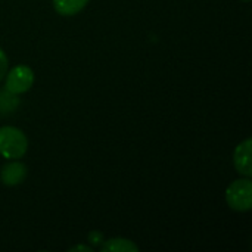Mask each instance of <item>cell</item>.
<instances>
[{
  "label": "cell",
  "mask_w": 252,
  "mask_h": 252,
  "mask_svg": "<svg viewBox=\"0 0 252 252\" xmlns=\"http://www.w3.org/2000/svg\"><path fill=\"white\" fill-rule=\"evenodd\" d=\"M242 1H250V0H242Z\"/></svg>",
  "instance_id": "11"
},
{
  "label": "cell",
  "mask_w": 252,
  "mask_h": 252,
  "mask_svg": "<svg viewBox=\"0 0 252 252\" xmlns=\"http://www.w3.org/2000/svg\"><path fill=\"white\" fill-rule=\"evenodd\" d=\"M100 251L103 252H137L139 247L124 238H114L109 241H105V244L100 247Z\"/></svg>",
  "instance_id": "7"
},
{
  "label": "cell",
  "mask_w": 252,
  "mask_h": 252,
  "mask_svg": "<svg viewBox=\"0 0 252 252\" xmlns=\"http://www.w3.org/2000/svg\"><path fill=\"white\" fill-rule=\"evenodd\" d=\"M55 10L62 16H72L83 10L89 0H52Z\"/></svg>",
  "instance_id": "6"
},
{
  "label": "cell",
  "mask_w": 252,
  "mask_h": 252,
  "mask_svg": "<svg viewBox=\"0 0 252 252\" xmlns=\"http://www.w3.org/2000/svg\"><path fill=\"white\" fill-rule=\"evenodd\" d=\"M28 149L27 136L16 127H0V155L6 159H18Z\"/></svg>",
  "instance_id": "1"
},
{
  "label": "cell",
  "mask_w": 252,
  "mask_h": 252,
  "mask_svg": "<svg viewBox=\"0 0 252 252\" xmlns=\"http://www.w3.org/2000/svg\"><path fill=\"white\" fill-rule=\"evenodd\" d=\"M7 66H9L7 56H6V53L0 49V80L4 78V75H6V72H7Z\"/></svg>",
  "instance_id": "8"
},
{
  "label": "cell",
  "mask_w": 252,
  "mask_h": 252,
  "mask_svg": "<svg viewBox=\"0 0 252 252\" xmlns=\"http://www.w3.org/2000/svg\"><path fill=\"white\" fill-rule=\"evenodd\" d=\"M89 241H90L93 245L100 244V242H102V233H99V232H90V233H89Z\"/></svg>",
  "instance_id": "9"
},
{
  "label": "cell",
  "mask_w": 252,
  "mask_h": 252,
  "mask_svg": "<svg viewBox=\"0 0 252 252\" xmlns=\"http://www.w3.org/2000/svg\"><path fill=\"white\" fill-rule=\"evenodd\" d=\"M69 251H86V252H92L93 250L90 248V247H86V245H78V247H74V248H71Z\"/></svg>",
  "instance_id": "10"
},
{
  "label": "cell",
  "mask_w": 252,
  "mask_h": 252,
  "mask_svg": "<svg viewBox=\"0 0 252 252\" xmlns=\"http://www.w3.org/2000/svg\"><path fill=\"white\" fill-rule=\"evenodd\" d=\"M252 140L248 137L242 143H239L233 154V164L236 171L241 176L251 177L252 176V162H251Z\"/></svg>",
  "instance_id": "4"
},
{
  "label": "cell",
  "mask_w": 252,
  "mask_h": 252,
  "mask_svg": "<svg viewBox=\"0 0 252 252\" xmlns=\"http://www.w3.org/2000/svg\"><path fill=\"white\" fill-rule=\"evenodd\" d=\"M227 205L239 213L250 211L252 208V182L250 177L235 180L226 190Z\"/></svg>",
  "instance_id": "2"
},
{
  "label": "cell",
  "mask_w": 252,
  "mask_h": 252,
  "mask_svg": "<svg viewBox=\"0 0 252 252\" xmlns=\"http://www.w3.org/2000/svg\"><path fill=\"white\" fill-rule=\"evenodd\" d=\"M27 177V167L19 161H13L6 164L0 171V180L6 186L21 185Z\"/></svg>",
  "instance_id": "5"
},
{
  "label": "cell",
  "mask_w": 252,
  "mask_h": 252,
  "mask_svg": "<svg viewBox=\"0 0 252 252\" xmlns=\"http://www.w3.org/2000/svg\"><path fill=\"white\" fill-rule=\"evenodd\" d=\"M34 83V72L27 65H16L9 72H6L4 87L12 94H21L28 92Z\"/></svg>",
  "instance_id": "3"
}]
</instances>
